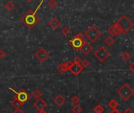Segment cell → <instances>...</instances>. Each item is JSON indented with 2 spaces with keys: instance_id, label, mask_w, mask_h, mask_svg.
<instances>
[{
  "instance_id": "6da1fadb",
  "label": "cell",
  "mask_w": 134,
  "mask_h": 113,
  "mask_svg": "<svg viewBox=\"0 0 134 113\" xmlns=\"http://www.w3.org/2000/svg\"><path fill=\"white\" fill-rule=\"evenodd\" d=\"M117 26L120 28L122 31V34H126L128 33L133 27V21L130 19V17L126 15L122 16L119 20L115 23Z\"/></svg>"
},
{
  "instance_id": "7a4b0ae2",
  "label": "cell",
  "mask_w": 134,
  "mask_h": 113,
  "mask_svg": "<svg viewBox=\"0 0 134 113\" xmlns=\"http://www.w3.org/2000/svg\"><path fill=\"white\" fill-rule=\"evenodd\" d=\"M117 94L125 101H129L133 95L134 90L132 87L128 83H124L118 90Z\"/></svg>"
},
{
  "instance_id": "3957f363",
  "label": "cell",
  "mask_w": 134,
  "mask_h": 113,
  "mask_svg": "<svg viewBox=\"0 0 134 113\" xmlns=\"http://www.w3.org/2000/svg\"><path fill=\"white\" fill-rule=\"evenodd\" d=\"M101 35V31L94 25L90 26L85 32L84 36L91 42H95Z\"/></svg>"
},
{
  "instance_id": "277c9868",
  "label": "cell",
  "mask_w": 134,
  "mask_h": 113,
  "mask_svg": "<svg viewBox=\"0 0 134 113\" xmlns=\"http://www.w3.org/2000/svg\"><path fill=\"white\" fill-rule=\"evenodd\" d=\"M111 56L110 52L103 46H100L94 53V57L97 58L101 63L104 62Z\"/></svg>"
},
{
  "instance_id": "5b68a950",
  "label": "cell",
  "mask_w": 134,
  "mask_h": 113,
  "mask_svg": "<svg viewBox=\"0 0 134 113\" xmlns=\"http://www.w3.org/2000/svg\"><path fill=\"white\" fill-rule=\"evenodd\" d=\"M9 89L16 94L15 98H16V99H17L20 102H21L23 105H24V103H26L27 101H29L30 96H29V94H28L24 90H20V91H19V92H16V91H15L12 87H9Z\"/></svg>"
},
{
  "instance_id": "8992f818",
  "label": "cell",
  "mask_w": 134,
  "mask_h": 113,
  "mask_svg": "<svg viewBox=\"0 0 134 113\" xmlns=\"http://www.w3.org/2000/svg\"><path fill=\"white\" fill-rule=\"evenodd\" d=\"M35 57L41 62H44L49 57V53L43 47L39 48L35 53Z\"/></svg>"
},
{
  "instance_id": "52a82bcc",
  "label": "cell",
  "mask_w": 134,
  "mask_h": 113,
  "mask_svg": "<svg viewBox=\"0 0 134 113\" xmlns=\"http://www.w3.org/2000/svg\"><path fill=\"white\" fill-rule=\"evenodd\" d=\"M82 70H83V68L80 65V64L73 63V64L71 66V68H69L68 71H70L75 76H79L82 72Z\"/></svg>"
},
{
  "instance_id": "ba28073f",
  "label": "cell",
  "mask_w": 134,
  "mask_h": 113,
  "mask_svg": "<svg viewBox=\"0 0 134 113\" xmlns=\"http://www.w3.org/2000/svg\"><path fill=\"white\" fill-rule=\"evenodd\" d=\"M47 103L42 98L37 99V101L33 104V106L38 111H42L47 107Z\"/></svg>"
},
{
  "instance_id": "9c48e42d",
  "label": "cell",
  "mask_w": 134,
  "mask_h": 113,
  "mask_svg": "<svg viewBox=\"0 0 134 113\" xmlns=\"http://www.w3.org/2000/svg\"><path fill=\"white\" fill-rule=\"evenodd\" d=\"M108 33L111 35V37H115V36H118L121 34H122V31L120 30V28L117 26L116 24H114L113 25H111L110 27V28L108 29Z\"/></svg>"
},
{
  "instance_id": "30bf717a",
  "label": "cell",
  "mask_w": 134,
  "mask_h": 113,
  "mask_svg": "<svg viewBox=\"0 0 134 113\" xmlns=\"http://www.w3.org/2000/svg\"><path fill=\"white\" fill-rule=\"evenodd\" d=\"M80 50H82V52L84 54L88 55V54L92 51V50H93V46H92L88 42H86V41H84V40H83L82 44V46H81V47H80Z\"/></svg>"
},
{
  "instance_id": "8fae6325",
  "label": "cell",
  "mask_w": 134,
  "mask_h": 113,
  "mask_svg": "<svg viewBox=\"0 0 134 113\" xmlns=\"http://www.w3.org/2000/svg\"><path fill=\"white\" fill-rule=\"evenodd\" d=\"M24 20L27 26L30 27V25H31V27H33L37 21V18H35L34 14H29L27 16V17Z\"/></svg>"
},
{
  "instance_id": "7c38bea8",
  "label": "cell",
  "mask_w": 134,
  "mask_h": 113,
  "mask_svg": "<svg viewBox=\"0 0 134 113\" xmlns=\"http://www.w3.org/2000/svg\"><path fill=\"white\" fill-rule=\"evenodd\" d=\"M82 42H83V39H81L79 38H77V37H74L71 40H70V43L71 45L75 48V49H80L82 44Z\"/></svg>"
},
{
  "instance_id": "4fadbf2b",
  "label": "cell",
  "mask_w": 134,
  "mask_h": 113,
  "mask_svg": "<svg viewBox=\"0 0 134 113\" xmlns=\"http://www.w3.org/2000/svg\"><path fill=\"white\" fill-rule=\"evenodd\" d=\"M49 25L50 28H52L53 29H57V28H59L60 26V21L57 18V17H53L49 21Z\"/></svg>"
},
{
  "instance_id": "5bb4252c",
  "label": "cell",
  "mask_w": 134,
  "mask_h": 113,
  "mask_svg": "<svg viewBox=\"0 0 134 113\" xmlns=\"http://www.w3.org/2000/svg\"><path fill=\"white\" fill-rule=\"evenodd\" d=\"M54 103L57 105V106H62L64 103H65V101H66V99H65V98L64 97H63L61 94H58L57 96H56L55 98H54Z\"/></svg>"
},
{
  "instance_id": "9a60e30c",
  "label": "cell",
  "mask_w": 134,
  "mask_h": 113,
  "mask_svg": "<svg viewBox=\"0 0 134 113\" xmlns=\"http://www.w3.org/2000/svg\"><path fill=\"white\" fill-rule=\"evenodd\" d=\"M57 70L60 73H61V74H64V73H66L67 72H68V68L66 67V65H65L64 63H62V64H59V65L57 67Z\"/></svg>"
},
{
  "instance_id": "2e32d148",
  "label": "cell",
  "mask_w": 134,
  "mask_h": 113,
  "mask_svg": "<svg viewBox=\"0 0 134 113\" xmlns=\"http://www.w3.org/2000/svg\"><path fill=\"white\" fill-rule=\"evenodd\" d=\"M108 105L112 110H114V109H117V108H118L119 105V103L116 100L112 99L111 101H110V102L108 104Z\"/></svg>"
},
{
  "instance_id": "e0dca14e",
  "label": "cell",
  "mask_w": 134,
  "mask_h": 113,
  "mask_svg": "<svg viewBox=\"0 0 134 113\" xmlns=\"http://www.w3.org/2000/svg\"><path fill=\"white\" fill-rule=\"evenodd\" d=\"M104 43L108 46H112L113 44L115 43V39H113V37L111 36H108L104 39Z\"/></svg>"
},
{
  "instance_id": "ac0fdd59",
  "label": "cell",
  "mask_w": 134,
  "mask_h": 113,
  "mask_svg": "<svg viewBox=\"0 0 134 113\" xmlns=\"http://www.w3.org/2000/svg\"><path fill=\"white\" fill-rule=\"evenodd\" d=\"M14 6H14V4H13L11 1H8V2L4 5L5 9L7 11H9V12L12 11V10L13 9Z\"/></svg>"
},
{
  "instance_id": "d6986e66",
  "label": "cell",
  "mask_w": 134,
  "mask_h": 113,
  "mask_svg": "<svg viewBox=\"0 0 134 113\" xmlns=\"http://www.w3.org/2000/svg\"><path fill=\"white\" fill-rule=\"evenodd\" d=\"M23 104L21 102H20L16 98H14L12 101H11V105L16 109H19Z\"/></svg>"
},
{
  "instance_id": "ffe728a7",
  "label": "cell",
  "mask_w": 134,
  "mask_h": 113,
  "mask_svg": "<svg viewBox=\"0 0 134 113\" xmlns=\"http://www.w3.org/2000/svg\"><path fill=\"white\" fill-rule=\"evenodd\" d=\"M93 112H94V113H104V108L100 104H98V105H97L95 106V108L93 109Z\"/></svg>"
},
{
  "instance_id": "44dd1931",
  "label": "cell",
  "mask_w": 134,
  "mask_h": 113,
  "mask_svg": "<svg viewBox=\"0 0 134 113\" xmlns=\"http://www.w3.org/2000/svg\"><path fill=\"white\" fill-rule=\"evenodd\" d=\"M42 93L39 90H38V89H35L34 91H33V93H32V97L33 98H36V99H38V98H41L42 97Z\"/></svg>"
},
{
  "instance_id": "7402d4cb",
  "label": "cell",
  "mask_w": 134,
  "mask_h": 113,
  "mask_svg": "<svg viewBox=\"0 0 134 113\" xmlns=\"http://www.w3.org/2000/svg\"><path fill=\"white\" fill-rule=\"evenodd\" d=\"M122 58L123 59L124 61L127 62L131 58V54L129 52H127V51H124L122 53Z\"/></svg>"
},
{
  "instance_id": "603a6c76",
  "label": "cell",
  "mask_w": 134,
  "mask_h": 113,
  "mask_svg": "<svg viewBox=\"0 0 134 113\" xmlns=\"http://www.w3.org/2000/svg\"><path fill=\"white\" fill-rule=\"evenodd\" d=\"M79 98L78 97V95H73L71 98V103L73 104V105H79Z\"/></svg>"
},
{
  "instance_id": "cb8c5ba5",
  "label": "cell",
  "mask_w": 134,
  "mask_h": 113,
  "mask_svg": "<svg viewBox=\"0 0 134 113\" xmlns=\"http://www.w3.org/2000/svg\"><path fill=\"white\" fill-rule=\"evenodd\" d=\"M80 65H81V66L82 67V68L84 69V68H89V67H90V61H89L88 60L85 59V60H83V61H81Z\"/></svg>"
},
{
  "instance_id": "d4e9b609",
  "label": "cell",
  "mask_w": 134,
  "mask_h": 113,
  "mask_svg": "<svg viewBox=\"0 0 134 113\" xmlns=\"http://www.w3.org/2000/svg\"><path fill=\"white\" fill-rule=\"evenodd\" d=\"M71 110L74 113H81L82 112V108L81 106H79V105H75L71 109Z\"/></svg>"
},
{
  "instance_id": "484cf974",
  "label": "cell",
  "mask_w": 134,
  "mask_h": 113,
  "mask_svg": "<svg viewBox=\"0 0 134 113\" xmlns=\"http://www.w3.org/2000/svg\"><path fill=\"white\" fill-rule=\"evenodd\" d=\"M70 32H71V31H70V29H69L68 27H64V28H63L61 29V33H62L64 35H65V36L68 35L70 34Z\"/></svg>"
},
{
  "instance_id": "4316f807",
  "label": "cell",
  "mask_w": 134,
  "mask_h": 113,
  "mask_svg": "<svg viewBox=\"0 0 134 113\" xmlns=\"http://www.w3.org/2000/svg\"><path fill=\"white\" fill-rule=\"evenodd\" d=\"M48 6L50 8H55L57 6V2L56 0H49L48 2Z\"/></svg>"
},
{
  "instance_id": "83f0119b",
  "label": "cell",
  "mask_w": 134,
  "mask_h": 113,
  "mask_svg": "<svg viewBox=\"0 0 134 113\" xmlns=\"http://www.w3.org/2000/svg\"><path fill=\"white\" fill-rule=\"evenodd\" d=\"M6 57V53L2 50H0V59H3Z\"/></svg>"
},
{
  "instance_id": "f1b7e54d",
  "label": "cell",
  "mask_w": 134,
  "mask_h": 113,
  "mask_svg": "<svg viewBox=\"0 0 134 113\" xmlns=\"http://www.w3.org/2000/svg\"><path fill=\"white\" fill-rule=\"evenodd\" d=\"M64 64H65L66 67L68 68V70H69V68H71V66L73 64V61H67V62H65Z\"/></svg>"
},
{
  "instance_id": "f546056e",
  "label": "cell",
  "mask_w": 134,
  "mask_h": 113,
  "mask_svg": "<svg viewBox=\"0 0 134 113\" xmlns=\"http://www.w3.org/2000/svg\"><path fill=\"white\" fill-rule=\"evenodd\" d=\"M73 61V63H76V64H80L81 63V61H82V60L79 58V57H75V59L72 61Z\"/></svg>"
},
{
  "instance_id": "4dcf8cb0",
  "label": "cell",
  "mask_w": 134,
  "mask_h": 113,
  "mask_svg": "<svg viewBox=\"0 0 134 113\" xmlns=\"http://www.w3.org/2000/svg\"><path fill=\"white\" fill-rule=\"evenodd\" d=\"M12 113H25V112H24V110H22L21 109H20V108H19V109H15V110H14V111H13Z\"/></svg>"
},
{
  "instance_id": "1f68e13d",
  "label": "cell",
  "mask_w": 134,
  "mask_h": 113,
  "mask_svg": "<svg viewBox=\"0 0 134 113\" xmlns=\"http://www.w3.org/2000/svg\"><path fill=\"white\" fill-rule=\"evenodd\" d=\"M133 66H134V63H131V64H130V65L129 66V69L130 70V72H131L132 73H133L134 72Z\"/></svg>"
},
{
  "instance_id": "d6a6232c",
  "label": "cell",
  "mask_w": 134,
  "mask_h": 113,
  "mask_svg": "<svg viewBox=\"0 0 134 113\" xmlns=\"http://www.w3.org/2000/svg\"><path fill=\"white\" fill-rule=\"evenodd\" d=\"M124 113H133V111L130 109V108H128L125 110Z\"/></svg>"
},
{
  "instance_id": "836d02e7",
  "label": "cell",
  "mask_w": 134,
  "mask_h": 113,
  "mask_svg": "<svg viewBox=\"0 0 134 113\" xmlns=\"http://www.w3.org/2000/svg\"><path fill=\"white\" fill-rule=\"evenodd\" d=\"M110 113H121L119 110H117V109H114V110H112L111 112Z\"/></svg>"
},
{
  "instance_id": "e575fe53",
  "label": "cell",
  "mask_w": 134,
  "mask_h": 113,
  "mask_svg": "<svg viewBox=\"0 0 134 113\" xmlns=\"http://www.w3.org/2000/svg\"><path fill=\"white\" fill-rule=\"evenodd\" d=\"M38 113H46L44 110H42V111H38Z\"/></svg>"
},
{
  "instance_id": "d590c367",
  "label": "cell",
  "mask_w": 134,
  "mask_h": 113,
  "mask_svg": "<svg viewBox=\"0 0 134 113\" xmlns=\"http://www.w3.org/2000/svg\"><path fill=\"white\" fill-rule=\"evenodd\" d=\"M26 1H27V2H31L32 0H26Z\"/></svg>"
}]
</instances>
